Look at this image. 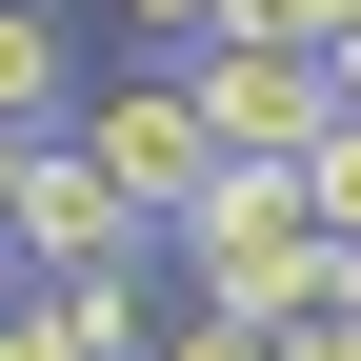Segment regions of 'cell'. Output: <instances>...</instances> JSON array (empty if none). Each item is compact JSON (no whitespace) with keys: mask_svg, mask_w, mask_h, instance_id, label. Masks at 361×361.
<instances>
[{"mask_svg":"<svg viewBox=\"0 0 361 361\" xmlns=\"http://www.w3.org/2000/svg\"><path fill=\"white\" fill-rule=\"evenodd\" d=\"M61 121H80V20L0 0V141H61Z\"/></svg>","mask_w":361,"mask_h":361,"instance_id":"5b68a950","label":"cell"},{"mask_svg":"<svg viewBox=\"0 0 361 361\" xmlns=\"http://www.w3.org/2000/svg\"><path fill=\"white\" fill-rule=\"evenodd\" d=\"M161 261H180V301H201V322H341V281H361L322 221H301V180H241V161L161 221Z\"/></svg>","mask_w":361,"mask_h":361,"instance_id":"6da1fadb","label":"cell"},{"mask_svg":"<svg viewBox=\"0 0 361 361\" xmlns=\"http://www.w3.org/2000/svg\"><path fill=\"white\" fill-rule=\"evenodd\" d=\"M221 40H281V61H322V0H221Z\"/></svg>","mask_w":361,"mask_h":361,"instance_id":"52a82bcc","label":"cell"},{"mask_svg":"<svg viewBox=\"0 0 361 361\" xmlns=\"http://www.w3.org/2000/svg\"><path fill=\"white\" fill-rule=\"evenodd\" d=\"M180 101H201V161H241V180H281L301 141H322V61H281V40H180Z\"/></svg>","mask_w":361,"mask_h":361,"instance_id":"7a4b0ae2","label":"cell"},{"mask_svg":"<svg viewBox=\"0 0 361 361\" xmlns=\"http://www.w3.org/2000/svg\"><path fill=\"white\" fill-rule=\"evenodd\" d=\"M61 141L101 161V180H121V201H141V221H180V201H201V180H221V161H201V101H180V61H161V80H121V101H80Z\"/></svg>","mask_w":361,"mask_h":361,"instance_id":"277c9868","label":"cell"},{"mask_svg":"<svg viewBox=\"0 0 361 361\" xmlns=\"http://www.w3.org/2000/svg\"><path fill=\"white\" fill-rule=\"evenodd\" d=\"M0 261H20V281H141V261H161V221L121 201L80 141H40V161H20V221H0Z\"/></svg>","mask_w":361,"mask_h":361,"instance_id":"3957f363","label":"cell"},{"mask_svg":"<svg viewBox=\"0 0 361 361\" xmlns=\"http://www.w3.org/2000/svg\"><path fill=\"white\" fill-rule=\"evenodd\" d=\"M281 180H301V221H322V241H341V261H361V121H322V141H301V161H281Z\"/></svg>","mask_w":361,"mask_h":361,"instance_id":"8992f818","label":"cell"},{"mask_svg":"<svg viewBox=\"0 0 361 361\" xmlns=\"http://www.w3.org/2000/svg\"><path fill=\"white\" fill-rule=\"evenodd\" d=\"M101 20H141V40H221V0H101Z\"/></svg>","mask_w":361,"mask_h":361,"instance_id":"ba28073f","label":"cell"},{"mask_svg":"<svg viewBox=\"0 0 361 361\" xmlns=\"http://www.w3.org/2000/svg\"><path fill=\"white\" fill-rule=\"evenodd\" d=\"M341 322H361V281H341Z\"/></svg>","mask_w":361,"mask_h":361,"instance_id":"8fae6325","label":"cell"},{"mask_svg":"<svg viewBox=\"0 0 361 361\" xmlns=\"http://www.w3.org/2000/svg\"><path fill=\"white\" fill-rule=\"evenodd\" d=\"M0 361H61V322H40V301H20V281H0Z\"/></svg>","mask_w":361,"mask_h":361,"instance_id":"9c48e42d","label":"cell"},{"mask_svg":"<svg viewBox=\"0 0 361 361\" xmlns=\"http://www.w3.org/2000/svg\"><path fill=\"white\" fill-rule=\"evenodd\" d=\"M20 161H40V141H0V221H20Z\"/></svg>","mask_w":361,"mask_h":361,"instance_id":"30bf717a","label":"cell"}]
</instances>
